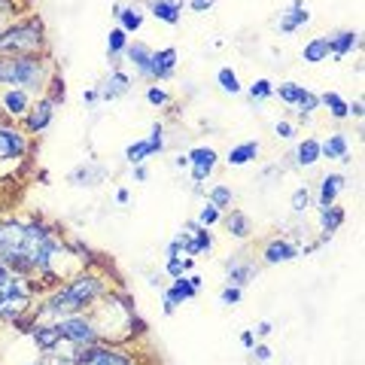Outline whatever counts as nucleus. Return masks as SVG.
<instances>
[{
    "label": "nucleus",
    "instance_id": "2f4dec72",
    "mask_svg": "<svg viewBox=\"0 0 365 365\" xmlns=\"http://www.w3.org/2000/svg\"><path fill=\"white\" fill-rule=\"evenodd\" d=\"M274 95H277L283 104L295 107L302 101V95H304V86H299V83H280V86H274Z\"/></svg>",
    "mask_w": 365,
    "mask_h": 365
},
{
    "label": "nucleus",
    "instance_id": "412c9836",
    "mask_svg": "<svg viewBox=\"0 0 365 365\" xmlns=\"http://www.w3.org/2000/svg\"><path fill=\"white\" fill-rule=\"evenodd\" d=\"M341 222H344V207H338V204H329V207H319V228H323V237H319V244H326L329 237H332Z\"/></svg>",
    "mask_w": 365,
    "mask_h": 365
},
{
    "label": "nucleus",
    "instance_id": "ea45409f",
    "mask_svg": "<svg viewBox=\"0 0 365 365\" xmlns=\"http://www.w3.org/2000/svg\"><path fill=\"white\" fill-rule=\"evenodd\" d=\"M222 220V210H216L213 207V204H204V207H201V213H198V225H204V228H210V225H216V222H220Z\"/></svg>",
    "mask_w": 365,
    "mask_h": 365
},
{
    "label": "nucleus",
    "instance_id": "9b49d317",
    "mask_svg": "<svg viewBox=\"0 0 365 365\" xmlns=\"http://www.w3.org/2000/svg\"><path fill=\"white\" fill-rule=\"evenodd\" d=\"M52 116H55V104L49 98H40L37 104H31V110H28V116H25V128L31 131V134H40V131H46L52 125Z\"/></svg>",
    "mask_w": 365,
    "mask_h": 365
},
{
    "label": "nucleus",
    "instance_id": "dca6fc26",
    "mask_svg": "<svg viewBox=\"0 0 365 365\" xmlns=\"http://www.w3.org/2000/svg\"><path fill=\"white\" fill-rule=\"evenodd\" d=\"M182 6H186V0H150V13H153V19L165 21V25H180Z\"/></svg>",
    "mask_w": 365,
    "mask_h": 365
},
{
    "label": "nucleus",
    "instance_id": "20e7f679",
    "mask_svg": "<svg viewBox=\"0 0 365 365\" xmlns=\"http://www.w3.org/2000/svg\"><path fill=\"white\" fill-rule=\"evenodd\" d=\"M43 46V25L37 19L16 21L0 31V55H31Z\"/></svg>",
    "mask_w": 365,
    "mask_h": 365
},
{
    "label": "nucleus",
    "instance_id": "4468645a",
    "mask_svg": "<svg viewBox=\"0 0 365 365\" xmlns=\"http://www.w3.org/2000/svg\"><path fill=\"white\" fill-rule=\"evenodd\" d=\"M307 21H311V13H307V6L302 4V0H292L287 13H280L277 31H280V34H292V31H299L302 25H307Z\"/></svg>",
    "mask_w": 365,
    "mask_h": 365
},
{
    "label": "nucleus",
    "instance_id": "f3484780",
    "mask_svg": "<svg viewBox=\"0 0 365 365\" xmlns=\"http://www.w3.org/2000/svg\"><path fill=\"white\" fill-rule=\"evenodd\" d=\"M125 55L131 58L134 71L140 73L143 79H153V49H150V46H146V43H128Z\"/></svg>",
    "mask_w": 365,
    "mask_h": 365
},
{
    "label": "nucleus",
    "instance_id": "8fccbe9b",
    "mask_svg": "<svg viewBox=\"0 0 365 365\" xmlns=\"http://www.w3.org/2000/svg\"><path fill=\"white\" fill-rule=\"evenodd\" d=\"M241 347H244V350H253V347H256V335H253V329H247V332H241Z\"/></svg>",
    "mask_w": 365,
    "mask_h": 365
},
{
    "label": "nucleus",
    "instance_id": "de8ad7c7",
    "mask_svg": "<svg viewBox=\"0 0 365 365\" xmlns=\"http://www.w3.org/2000/svg\"><path fill=\"white\" fill-rule=\"evenodd\" d=\"M271 332H274V326H271V319H262V323H259V326L253 329V335H256V338H268Z\"/></svg>",
    "mask_w": 365,
    "mask_h": 365
},
{
    "label": "nucleus",
    "instance_id": "37998d69",
    "mask_svg": "<svg viewBox=\"0 0 365 365\" xmlns=\"http://www.w3.org/2000/svg\"><path fill=\"white\" fill-rule=\"evenodd\" d=\"M146 101H150L153 107H165L168 101H170V95H168L165 88H158V86H150V88H146Z\"/></svg>",
    "mask_w": 365,
    "mask_h": 365
},
{
    "label": "nucleus",
    "instance_id": "f03ea898",
    "mask_svg": "<svg viewBox=\"0 0 365 365\" xmlns=\"http://www.w3.org/2000/svg\"><path fill=\"white\" fill-rule=\"evenodd\" d=\"M104 292H107L104 277H98V274H91V271H83V274L71 277V280L64 283V287H58V289L49 295V299H46V304L37 311V319H40V317H55V319H61V317L83 314L86 307L95 304Z\"/></svg>",
    "mask_w": 365,
    "mask_h": 365
},
{
    "label": "nucleus",
    "instance_id": "4c0bfd02",
    "mask_svg": "<svg viewBox=\"0 0 365 365\" xmlns=\"http://www.w3.org/2000/svg\"><path fill=\"white\" fill-rule=\"evenodd\" d=\"M247 95L253 101H265V98L274 95V83H271V79H256V83L247 88Z\"/></svg>",
    "mask_w": 365,
    "mask_h": 365
},
{
    "label": "nucleus",
    "instance_id": "1a4fd4ad",
    "mask_svg": "<svg viewBox=\"0 0 365 365\" xmlns=\"http://www.w3.org/2000/svg\"><path fill=\"white\" fill-rule=\"evenodd\" d=\"M28 153V137L13 125H0V162L13 165Z\"/></svg>",
    "mask_w": 365,
    "mask_h": 365
},
{
    "label": "nucleus",
    "instance_id": "bb28decb",
    "mask_svg": "<svg viewBox=\"0 0 365 365\" xmlns=\"http://www.w3.org/2000/svg\"><path fill=\"white\" fill-rule=\"evenodd\" d=\"M128 86H131L128 73H122V71H113V73H110V79H107V83L98 88V95L104 98V101H116L119 95H125V91H128Z\"/></svg>",
    "mask_w": 365,
    "mask_h": 365
},
{
    "label": "nucleus",
    "instance_id": "a19ab883",
    "mask_svg": "<svg viewBox=\"0 0 365 365\" xmlns=\"http://www.w3.org/2000/svg\"><path fill=\"white\" fill-rule=\"evenodd\" d=\"M241 295H244V289H237V287H222V292H220V304L222 307H235L237 302H241Z\"/></svg>",
    "mask_w": 365,
    "mask_h": 365
},
{
    "label": "nucleus",
    "instance_id": "7ed1b4c3",
    "mask_svg": "<svg viewBox=\"0 0 365 365\" xmlns=\"http://www.w3.org/2000/svg\"><path fill=\"white\" fill-rule=\"evenodd\" d=\"M49 83V64L40 55H0V86L43 91Z\"/></svg>",
    "mask_w": 365,
    "mask_h": 365
},
{
    "label": "nucleus",
    "instance_id": "f704fd0d",
    "mask_svg": "<svg viewBox=\"0 0 365 365\" xmlns=\"http://www.w3.org/2000/svg\"><path fill=\"white\" fill-rule=\"evenodd\" d=\"M125 49H128V34H125L122 28H113L107 34V55L110 58H119Z\"/></svg>",
    "mask_w": 365,
    "mask_h": 365
},
{
    "label": "nucleus",
    "instance_id": "49530a36",
    "mask_svg": "<svg viewBox=\"0 0 365 365\" xmlns=\"http://www.w3.org/2000/svg\"><path fill=\"white\" fill-rule=\"evenodd\" d=\"M274 134H277V137H283V140H289V137H295V128H292V122L280 119L277 125H274Z\"/></svg>",
    "mask_w": 365,
    "mask_h": 365
},
{
    "label": "nucleus",
    "instance_id": "6e6d98bb",
    "mask_svg": "<svg viewBox=\"0 0 365 365\" xmlns=\"http://www.w3.org/2000/svg\"><path fill=\"white\" fill-rule=\"evenodd\" d=\"M174 165H177V168H189V158H186V155H177Z\"/></svg>",
    "mask_w": 365,
    "mask_h": 365
},
{
    "label": "nucleus",
    "instance_id": "4be33fe9",
    "mask_svg": "<svg viewBox=\"0 0 365 365\" xmlns=\"http://www.w3.org/2000/svg\"><path fill=\"white\" fill-rule=\"evenodd\" d=\"M326 40H329V52H332L335 58H347L353 49H359V34L356 31H338Z\"/></svg>",
    "mask_w": 365,
    "mask_h": 365
},
{
    "label": "nucleus",
    "instance_id": "f257e3e1",
    "mask_svg": "<svg viewBox=\"0 0 365 365\" xmlns=\"http://www.w3.org/2000/svg\"><path fill=\"white\" fill-rule=\"evenodd\" d=\"M71 256L37 222H0V262L9 265L16 274H34L37 271L46 280L64 277L58 262Z\"/></svg>",
    "mask_w": 365,
    "mask_h": 365
},
{
    "label": "nucleus",
    "instance_id": "393cba45",
    "mask_svg": "<svg viewBox=\"0 0 365 365\" xmlns=\"http://www.w3.org/2000/svg\"><path fill=\"white\" fill-rule=\"evenodd\" d=\"M225 228L232 237H237V241H247V237L253 235V220H250L244 210H232L225 216Z\"/></svg>",
    "mask_w": 365,
    "mask_h": 365
},
{
    "label": "nucleus",
    "instance_id": "c03bdc74",
    "mask_svg": "<svg viewBox=\"0 0 365 365\" xmlns=\"http://www.w3.org/2000/svg\"><path fill=\"white\" fill-rule=\"evenodd\" d=\"M165 271L170 274V277H182V274H186V259H182V256L165 259Z\"/></svg>",
    "mask_w": 365,
    "mask_h": 365
},
{
    "label": "nucleus",
    "instance_id": "c85d7f7f",
    "mask_svg": "<svg viewBox=\"0 0 365 365\" xmlns=\"http://www.w3.org/2000/svg\"><path fill=\"white\" fill-rule=\"evenodd\" d=\"M319 107H326L332 119H347V107L350 104L338 95V91H323V95H319Z\"/></svg>",
    "mask_w": 365,
    "mask_h": 365
},
{
    "label": "nucleus",
    "instance_id": "c9c22d12",
    "mask_svg": "<svg viewBox=\"0 0 365 365\" xmlns=\"http://www.w3.org/2000/svg\"><path fill=\"white\" fill-rule=\"evenodd\" d=\"M79 177H86L83 186H95V182H101V180L107 177V170L101 168V165H83V168H76V170H73L71 180H79Z\"/></svg>",
    "mask_w": 365,
    "mask_h": 365
},
{
    "label": "nucleus",
    "instance_id": "aec40b11",
    "mask_svg": "<svg viewBox=\"0 0 365 365\" xmlns=\"http://www.w3.org/2000/svg\"><path fill=\"white\" fill-rule=\"evenodd\" d=\"M113 16L119 19V28L125 34H134V31H140L143 28V9L131 4V6H122V4H113Z\"/></svg>",
    "mask_w": 365,
    "mask_h": 365
},
{
    "label": "nucleus",
    "instance_id": "0eeeda50",
    "mask_svg": "<svg viewBox=\"0 0 365 365\" xmlns=\"http://www.w3.org/2000/svg\"><path fill=\"white\" fill-rule=\"evenodd\" d=\"M67 365H137L131 356H125L116 347L104 344H88V347H73L64 356Z\"/></svg>",
    "mask_w": 365,
    "mask_h": 365
},
{
    "label": "nucleus",
    "instance_id": "864d4df0",
    "mask_svg": "<svg viewBox=\"0 0 365 365\" xmlns=\"http://www.w3.org/2000/svg\"><path fill=\"white\" fill-rule=\"evenodd\" d=\"M134 180H140V182L146 180V168L143 165H134Z\"/></svg>",
    "mask_w": 365,
    "mask_h": 365
},
{
    "label": "nucleus",
    "instance_id": "6e6552de",
    "mask_svg": "<svg viewBox=\"0 0 365 365\" xmlns=\"http://www.w3.org/2000/svg\"><path fill=\"white\" fill-rule=\"evenodd\" d=\"M201 289V277L198 274H182V277H174L168 289H162V299H165V314H174L182 302H192Z\"/></svg>",
    "mask_w": 365,
    "mask_h": 365
},
{
    "label": "nucleus",
    "instance_id": "72a5a7b5",
    "mask_svg": "<svg viewBox=\"0 0 365 365\" xmlns=\"http://www.w3.org/2000/svg\"><path fill=\"white\" fill-rule=\"evenodd\" d=\"M216 83H220V88L225 91V95H241L244 91L241 79H237V73L232 71V67H222V71L216 73Z\"/></svg>",
    "mask_w": 365,
    "mask_h": 365
},
{
    "label": "nucleus",
    "instance_id": "e433bc0d",
    "mask_svg": "<svg viewBox=\"0 0 365 365\" xmlns=\"http://www.w3.org/2000/svg\"><path fill=\"white\" fill-rule=\"evenodd\" d=\"M289 207H292V213H307V207H311V192H307V186H299L292 192Z\"/></svg>",
    "mask_w": 365,
    "mask_h": 365
},
{
    "label": "nucleus",
    "instance_id": "2eb2a0df",
    "mask_svg": "<svg viewBox=\"0 0 365 365\" xmlns=\"http://www.w3.org/2000/svg\"><path fill=\"white\" fill-rule=\"evenodd\" d=\"M31 338L40 353H55L61 347V335H58V329H55V323H37L31 329Z\"/></svg>",
    "mask_w": 365,
    "mask_h": 365
},
{
    "label": "nucleus",
    "instance_id": "9d476101",
    "mask_svg": "<svg viewBox=\"0 0 365 365\" xmlns=\"http://www.w3.org/2000/svg\"><path fill=\"white\" fill-rule=\"evenodd\" d=\"M299 256H302V247H295L287 237H274L262 250V262L265 265H287V262H295Z\"/></svg>",
    "mask_w": 365,
    "mask_h": 365
},
{
    "label": "nucleus",
    "instance_id": "58836bf2",
    "mask_svg": "<svg viewBox=\"0 0 365 365\" xmlns=\"http://www.w3.org/2000/svg\"><path fill=\"white\" fill-rule=\"evenodd\" d=\"M295 107H299L302 116H311V113H317V110H319V95H314L311 88H304V95H302V101H299Z\"/></svg>",
    "mask_w": 365,
    "mask_h": 365
},
{
    "label": "nucleus",
    "instance_id": "6ab92c4d",
    "mask_svg": "<svg viewBox=\"0 0 365 365\" xmlns=\"http://www.w3.org/2000/svg\"><path fill=\"white\" fill-rule=\"evenodd\" d=\"M319 155L335 158V162H350V143L344 134H329L326 140H319Z\"/></svg>",
    "mask_w": 365,
    "mask_h": 365
},
{
    "label": "nucleus",
    "instance_id": "3c124183",
    "mask_svg": "<svg viewBox=\"0 0 365 365\" xmlns=\"http://www.w3.org/2000/svg\"><path fill=\"white\" fill-rule=\"evenodd\" d=\"M253 356H256L259 362H268V359H271V347H265V344H256V347H253Z\"/></svg>",
    "mask_w": 365,
    "mask_h": 365
},
{
    "label": "nucleus",
    "instance_id": "f8f14e48",
    "mask_svg": "<svg viewBox=\"0 0 365 365\" xmlns=\"http://www.w3.org/2000/svg\"><path fill=\"white\" fill-rule=\"evenodd\" d=\"M0 107H4V113H6V116H13V119L28 116L31 91H25V88H6L4 95H0Z\"/></svg>",
    "mask_w": 365,
    "mask_h": 365
},
{
    "label": "nucleus",
    "instance_id": "b1692460",
    "mask_svg": "<svg viewBox=\"0 0 365 365\" xmlns=\"http://www.w3.org/2000/svg\"><path fill=\"white\" fill-rule=\"evenodd\" d=\"M256 158H259V140H244V143H237V146L228 150L225 162L232 168H244L250 162H256Z\"/></svg>",
    "mask_w": 365,
    "mask_h": 365
},
{
    "label": "nucleus",
    "instance_id": "5701e85b",
    "mask_svg": "<svg viewBox=\"0 0 365 365\" xmlns=\"http://www.w3.org/2000/svg\"><path fill=\"white\" fill-rule=\"evenodd\" d=\"M347 186V177L344 174H326L319 180V207H329L335 204V198L341 195V189Z\"/></svg>",
    "mask_w": 365,
    "mask_h": 365
},
{
    "label": "nucleus",
    "instance_id": "79ce46f5",
    "mask_svg": "<svg viewBox=\"0 0 365 365\" xmlns=\"http://www.w3.org/2000/svg\"><path fill=\"white\" fill-rule=\"evenodd\" d=\"M49 86H52V95H49V101L55 107L58 104H64V95H67V88H64V79L61 76H49Z\"/></svg>",
    "mask_w": 365,
    "mask_h": 365
},
{
    "label": "nucleus",
    "instance_id": "39448f33",
    "mask_svg": "<svg viewBox=\"0 0 365 365\" xmlns=\"http://www.w3.org/2000/svg\"><path fill=\"white\" fill-rule=\"evenodd\" d=\"M31 307V283L16 274L9 283H0V319H16Z\"/></svg>",
    "mask_w": 365,
    "mask_h": 365
},
{
    "label": "nucleus",
    "instance_id": "5fc2aeb1",
    "mask_svg": "<svg viewBox=\"0 0 365 365\" xmlns=\"http://www.w3.org/2000/svg\"><path fill=\"white\" fill-rule=\"evenodd\" d=\"M116 201H119V204H128V189H119V192H116Z\"/></svg>",
    "mask_w": 365,
    "mask_h": 365
},
{
    "label": "nucleus",
    "instance_id": "a211bd4d",
    "mask_svg": "<svg viewBox=\"0 0 365 365\" xmlns=\"http://www.w3.org/2000/svg\"><path fill=\"white\" fill-rule=\"evenodd\" d=\"M177 49L168 46V49H158L153 52V79H170L177 73Z\"/></svg>",
    "mask_w": 365,
    "mask_h": 365
},
{
    "label": "nucleus",
    "instance_id": "ddd939ff",
    "mask_svg": "<svg viewBox=\"0 0 365 365\" xmlns=\"http://www.w3.org/2000/svg\"><path fill=\"white\" fill-rule=\"evenodd\" d=\"M253 277H256V265H253V262H244V259H228L225 262V283H228V287L244 289Z\"/></svg>",
    "mask_w": 365,
    "mask_h": 365
},
{
    "label": "nucleus",
    "instance_id": "423d86ee",
    "mask_svg": "<svg viewBox=\"0 0 365 365\" xmlns=\"http://www.w3.org/2000/svg\"><path fill=\"white\" fill-rule=\"evenodd\" d=\"M55 329H58L61 341H67V344H73V347L101 344L98 329H95V323H91V317H86V314H73V317L55 319Z\"/></svg>",
    "mask_w": 365,
    "mask_h": 365
},
{
    "label": "nucleus",
    "instance_id": "a18cd8bd",
    "mask_svg": "<svg viewBox=\"0 0 365 365\" xmlns=\"http://www.w3.org/2000/svg\"><path fill=\"white\" fill-rule=\"evenodd\" d=\"M146 140H150V146H153V155L155 153H162L165 150V137H162V125H153V134L146 137Z\"/></svg>",
    "mask_w": 365,
    "mask_h": 365
},
{
    "label": "nucleus",
    "instance_id": "a878e982",
    "mask_svg": "<svg viewBox=\"0 0 365 365\" xmlns=\"http://www.w3.org/2000/svg\"><path fill=\"white\" fill-rule=\"evenodd\" d=\"M319 140L317 137H304V140L295 146V165L299 168H314L317 162H319Z\"/></svg>",
    "mask_w": 365,
    "mask_h": 365
},
{
    "label": "nucleus",
    "instance_id": "603ef678",
    "mask_svg": "<svg viewBox=\"0 0 365 365\" xmlns=\"http://www.w3.org/2000/svg\"><path fill=\"white\" fill-rule=\"evenodd\" d=\"M98 98H101V95H98V88H86V91H83V101H86V104H95Z\"/></svg>",
    "mask_w": 365,
    "mask_h": 365
},
{
    "label": "nucleus",
    "instance_id": "7c9ffc66",
    "mask_svg": "<svg viewBox=\"0 0 365 365\" xmlns=\"http://www.w3.org/2000/svg\"><path fill=\"white\" fill-rule=\"evenodd\" d=\"M150 155H153L150 140H134V143L128 146V150H125V162H128V165L134 168V165H143Z\"/></svg>",
    "mask_w": 365,
    "mask_h": 365
},
{
    "label": "nucleus",
    "instance_id": "473e14b6",
    "mask_svg": "<svg viewBox=\"0 0 365 365\" xmlns=\"http://www.w3.org/2000/svg\"><path fill=\"white\" fill-rule=\"evenodd\" d=\"M232 201H235V192L228 186H222V182L207 192V204H213L216 210H228V207H232Z\"/></svg>",
    "mask_w": 365,
    "mask_h": 365
},
{
    "label": "nucleus",
    "instance_id": "09e8293b",
    "mask_svg": "<svg viewBox=\"0 0 365 365\" xmlns=\"http://www.w3.org/2000/svg\"><path fill=\"white\" fill-rule=\"evenodd\" d=\"M216 0H189V6L195 9V13H207V9H213Z\"/></svg>",
    "mask_w": 365,
    "mask_h": 365
},
{
    "label": "nucleus",
    "instance_id": "c756f323",
    "mask_svg": "<svg viewBox=\"0 0 365 365\" xmlns=\"http://www.w3.org/2000/svg\"><path fill=\"white\" fill-rule=\"evenodd\" d=\"M186 158H189V165H192V168H201V170H210V174H213L216 158H220V155H216L213 146H195V150H192Z\"/></svg>",
    "mask_w": 365,
    "mask_h": 365
},
{
    "label": "nucleus",
    "instance_id": "cd10ccee",
    "mask_svg": "<svg viewBox=\"0 0 365 365\" xmlns=\"http://www.w3.org/2000/svg\"><path fill=\"white\" fill-rule=\"evenodd\" d=\"M329 40L326 37H314V40H307L304 43V49H302V61L304 64H323L329 61Z\"/></svg>",
    "mask_w": 365,
    "mask_h": 365
}]
</instances>
